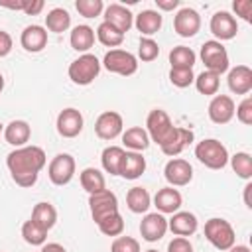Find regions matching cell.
Masks as SVG:
<instances>
[{
  "mask_svg": "<svg viewBox=\"0 0 252 252\" xmlns=\"http://www.w3.org/2000/svg\"><path fill=\"white\" fill-rule=\"evenodd\" d=\"M45 152L39 146H24L16 148L8 154L6 165L10 169V175L16 185L20 187H32L37 181L39 171L45 165Z\"/></svg>",
  "mask_w": 252,
  "mask_h": 252,
  "instance_id": "cell-1",
  "label": "cell"
},
{
  "mask_svg": "<svg viewBox=\"0 0 252 252\" xmlns=\"http://www.w3.org/2000/svg\"><path fill=\"white\" fill-rule=\"evenodd\" d=\"M195 158L209 169H222L226 163H228V152L226 148L215 140V138H209V140H203L195 146Z\"/></svg>",
  "mask_w": 252,
  "mask_h": 252,
  "instance_id": "cell-2",
  "label": "cell"
},
{
  "mask_svg": "<svg viewBox=\"0 0 252 252\" xmlns=\"http://www.w3.org/2000/svg\"><path fill=\"white\" fill-rule=\"evenodd\" d=\"M100 73V61L93 53H83L69 65V79L75 85H91Z\"/></svg>",
  "mask_w": 252,
  "mask_h": 252,
  "instance_id": "cell-3",
  "label": "cell"
},
{
  "mask_svg": "<svg viewBox=\"0 0 252 252\" xmlns=\"http://www.w3.org/2000/svg\"><path fill=\"white\" fill-rule=\"evenodd\" d=\"M205 238L217 250H222V252H226L230 246H234V240H236L230 222L224 219H209L205 222Z\"/></svg>",
  "mask_w": 252,
  "mask_h": 252,
  "instance_id": "cell-4",
  "label": "cell"
},
{
  "mask_svg": "<svg viewBox=\"0 0 252 252\" xmlns=\"http://www.w3.org/2000/svg\"><path fill=\"white\" fill-rule=\"evenodd\" d=\"M201 61L205 63L207 71L217 73L219 77L224 71H228V53L224 45L217 39H209L201 45Z\"/></svg>",
  "mask_w": 252,
  "mask_h": 252,
  "instance_id": "cell-5",
  "label": "cell"
},
{
  "mask_svg": "<svg viewBox=\"0 0 252 252\" xmlns=\"http://www.w3.org/2000/svg\"><path fill=\"white\" fill-rule=\"evenodd\" d=\"M102 65L106 67V71L122 75V77L134 75L138 71V59L130 51H124V49H110L104 55Z\"/></svg>",
  "mask_w": 252,
  "mask_h": 252,
  "instance_id": "cell-6",
  "label": "cell"
},
{
  "mask_svg": "<svg viewBox=\"0 0 252 252\" xmlns=\"http://www.w3.org/2000/svg\"><path fill=\"white\" fill-rule=\"evenodd\" d=\"M89 205H91V215L93 220L98 224L102 219L116 215L118 213V199L110 189H102L98 193H93L89 197Z\"/></svg>",
  "mask_w": 252,
  "mask_h": 252,
  "instance_id": "cell-7",
  "label": "cell"
},
{
  "mask_svg": "<svg viewBox=\"0 0 252 252\" xmlns=\"http://www.w3.org/2000/svg\"><path fill=\"white\" fill-rule=\"evenodd\" d=\"M47 175H49L53 185H59V187L67 185L75 175V159H73V156L71 154H57L51 159L49 167H47Z\"/></svg>",
  "mask_w": 252,
  "mask_h": 252,
  "instance_id": "cell-8",
  "label": "cell"
},
{
  "mask_svg": "<svg viewBox=\"0 0 252 252\" xmlns=\"http://www.w3.org/2000/svg\"><path fill=\"white\" fill-rule=\"evenodd\" d=\"M171 128H173L171 118H169L167 112L161 110V108L152 110V112L148 114V118H146V132H148V136H150L156 144H161V142L165 140V136L171 132Z\"/></svg>",
  "mask_w": 252,
  "mask_h": 252,
  "instance_id": "cell-9",
  "label": "cell"
},
{
  "mask_svg": "<svg viewBox=\"0 0 252 252\" xmlns=\"http://www.w3.org/2000/svg\"><path fill=\"white\" fill-rule=\"evenodd\" d=\"M163 175H165L169 187H183V185H189V181L193 179V167L187 159L173 158L165 163Z\"/></svg>",
  "mask_w": 252,
  "mask_h": 252,
  "instance_id": "cell-10",
  "label": "cell"
},
{
  "mask_svg": "<svg viewBox=\"0 0 252 252\" xmlns=\"http://www.w3.org/2000/svg\"><path fill=\"white\" fill-rule=\"evenodd\" d=\"M191 142H193V130L181 128V126H173L171 132L165 136V140L159 144V148H161V152L165 156H171L173 158V156L181 154Z\"/></svg>",
  "mask_w": 252,
  "mask_h": 252,
  "instance_id": "cell-11",
  "label": "cell"
},
{
  "mask_svg": "<svg viewBox=\"0 0 252 252\" xmlns=\"http://www.w3.org/2000/svg\"><path fill=\"white\" fill-rule=\"evenodd\" d=\"M122 128H124V122H122V116L114 110H106L102 112L96 122H94V132L100 140H114L116 136L122 134Z\"/></svg>",
  "mask_w": 252,
  "mask_h": 252,
  "instance_id": "cell-12",
  "label": "cell"
},
{
  "mask_svg": "<svg viewBox=\"0 0 252 252\" xmlns=\"http://www.w3.org/2000/svg\"><path fill=\"white\" fill-rule=\"evenodd\" d=\"M167 232V219L161 213H148L140 222V234L148 242H158Z\"/></svg>",
  "mask_w": 252,
  "mask_h": 252,
  "instance_id": "cell-13",
  "label": "cell"
},
{
  "mask_svg": "<svg viewBox=\"0 0 252 252\" xmlns=\"http://www.w3.org/2000/svg\"><path fill=\"white\" fill-rule=\"evenodd\" d=\"M211 33L217 37V41H224V39H232L238 32V24L234 20L232 14L220 10V12H215V16L211 18Z\"/></svg>",
  "mask_w": 252,
  "mask_h": 252,
  "instance_id": "cell-14",
  "label": "cell"
},
{
  "mask_svg": "<svg viewBox=\"0 0 252 252\" xmlns=\"http://www.w3.org/2000/svg\"><path fill=\"white\" fill-rule=\"evenodd\" d=\"M173 30L181 37H193L201 30V16L193 8H181L173 18Z\"/></svg>",
  "mask_w": 252,
  "mask_h": 252,
  "instance_id": "cell-15",
  "label": "cell"
},
{
  "mask_svg": "<svg viewBox=\"0 0 252 252\" xmlns=\"http://www.w3.org/2000/svg\"><path fill=\"white\" fill-rule=\"evenodd\" d=\"M83 130V114L77 108H65L57 116V132L63 138H75Z\"/></svg>",
  "mask_w": 252,
  "mask_h": 252,
  "instance_id": "cell-16",
  "label": "cell"
},
{
  "mask_svg": "<svg viewBox=\"0 0 252 252\" xmlns=\"http://www.w3.org/2000/svg\"><path fill=\"white\" fill-rule=\"evenodd\" d=\"M234 116V100L228 94H217L209 102V118L215 124H226Z\"/></svg>",
  "mask_w": 252,
  "mask_h": 252,
  "instance_id": "cell-17",
  "label": "cell"
},
{
  "mask_svg": "<svg viewBox=\"0 0 252 252\" xmlns=\"http://www.w3.org/2000/svg\"><path fill=\"white\" fill-rule=\"evenodd\" d=\"M20 43L30 53H39L47 45V30L41 26H28L20 35Z\"/></svg>",
  "mask_w": 252,
  "mask_h": 252,
  "instance_id": "cell-18",
  "label": "cell"
},
{
  "mask_svg": "<svg viewBox=\"0 0 252 252\" xmlns=\"http://www.w3.org/2000/svg\"><path fill=\"white\" fill-rule=\"evenodd\" d=\"M228 89L234 94H248L252 89V69L246 65H236L228 71Z\"/></svg>",
  "mask_w": 252,
  "mask_h": 252,
  "instance_id": "cell-19",
  "label": "cell"
},
{
  "mask_svg": "<svg viewBox=\"0 0 252 252\" xmlns=\"http://www.w3.org/2000/svg\"><path fill=\"white\" fill-rule=\"evenodd\" d=\"M167 228L177 234V236H191L197 228H199V220L193 213L189 211H177L173 213V217L167 220Z\"/></svg>",
  "mask_w": 252,
  "mask_h": 252,
  "instance_id": "cell-20",
  "label": "cell"
},
{
  "mask_svg": "<svg viewBox=\"0 0 252 252\" xmlns=\"http://www.w3.org/2000/svg\"><path fill=\"white\" fill-rule=\"evenodd\" d=\"M104 22L110 24V26H114L118 32L126 33L132 28V24H134V16H132V12L126 6H122V4H110L104 10Z\"/></svg>",
  "mask_w": 252,
  "mask_h": 252,
  "instance_id": "cell-21",
  "label": "cell"
},
{
  "mask_svg": "<svg viewBox=\"0 0 252 252\" xmlns=\"http://www.w3.org/2000/svg\"><path fill=\"white\" fill-rule=\"evenodd\" d=\"M154 203H156V207H158V211H159L161 215H173V213L179 211V207H181V203H183V197H181V193H179L177 189H173V187H163V189H159V191L156 193Z\"/></svg>",
  "mask_w": 252,
  "mask_h": 252,
  "instance_id": "cell-22",
  "label": "cell"
},
{
  "mask_svg": "<svg viewBox=\"0 0 252 252\" xmlns=\"http://www.w3.org/2000/svg\"><path fill=\"white\" fill-rule=\"evenodd\" d=\"M32 136V128L26 120H12L6 128H4V138L10 146H16V148H24L28 144Z\"/></svg>",
  "mask_w": 252,
  "mask_h": 252,
  "instance_id": "cell-23",
  "label": "cell"
},
{
  "mask_svg": "<svg viewBox=\"0 0 252 252\" xmlns=\"http://www.w3.org/2000/svg\"><path fill=\"white\" fill-rule=\"evenodd\" d=\"M146 171V159L140 152H124L122 163H120V175L124 179H138Z\"/></svg>",
  "mask_w": 252,
  "mask_h": 252,
  "instance_id": "cell-24",
  "label": "cell"
},
{
  "mask_svg": "<svg viewBox=\"0 0 252 252\" xmlns=\"http://www.w3.org/2000/svg\"><path fill=\"white\" fill-rule=\"evenodd\" d=\"M161 22H163V18H161L159 12H156V10H142V12L136 16V22H134V24H136V28H138L140 33H144V35H154V33L159 32Z\"/></svg>",
  "mask_w": 252,
  "mask_h": 252,
  "instance_id": "cell-25",
  "label": "cell"
},
{
  "mask_svg": "<svg viewBox=\"0 0 252 252\" xmlns=\"http://www.w3.org/2000/svg\"><path fill=\"white\" fill-rule=\"evenodd\" d=\"M30 220L35 222L37 226H41L43 230H49V228H53V224L57 222V211H55V207H53L51 203L41 201V203H37V205L33 207Z\"/></svg>",
  "mask_w": 252,
  "mask_h": 252,
  "instance_id": "cell-26",
  "label": "cell"
},
{
  "mask_svg": "<svg viewBox=\"0 0 252 252\" xmlns=\"http://www.w3.org/2000/svg\"><path fill=\"white\" fill-rule=\"evenodd\" d=\"M69 41H71V47L75 49V51H81V53H87L91 47H93V43H94V30L91 28V26H77V28H73V32H71V37H69Z\"/></svg>",
  "mask_w": 252,
  "mask_h": 252,
  "instance_id": "cell-27",
  "label": "cell"
},
{
  "mask_svg": "<svg viewBox=\"0 0 252 252\" xmlns=\"http://www.w3.org/2000/svg\"><path fill=\"white\" fill-rule=\"evenodd\" d=\"M126 205H128V209H130L132 213L142 215V213H146V211L150 209L152 197H150V193H148L144 187H132V189L126 193Z\"/></svg>",
  "mask_w": 252,
  "mask_h": 252,
  "instance_id": "cell-28",
  "label": "cell"
},
{
  "mask_svg": "<svg viewBox=\"0 0 252 252\" xmlns=\"http://www.w3.org/2000/svg\"><path fill=\"white\" fill-rule=\"evenodd\" d=\"M122 142L126 148H130L132 152H144L150 146V136L144 128L140 126H132L122 134Z\"/></svg>",
  "mask_w": 252,
  "mask_h": 252,
  "instance_id": "cell-29",
  "label": "cell"
},
{
  "mask_svg": "<svg viewBox=\"0 0 252 252\" xmlns=\"http://www.w3.org/2000/svg\"><path fill=\"white\" fill-rule=\"evenodd\" d=\"M195 59H197L195 51L191 47H185V45H177L169 51L171 69H193Z\"/></svg>",
  "mask_w": 252,
  "mask_h": 252,
  "instance_id": "cell-30",
  "label": "cell"
},
{
  "mask_svg": "<svg viewBox=\"0 0 252 252\" xmlns=\"http://www.w3.org/2000/svg\"><path fill=\"white\" fill-rule=\"evenodd\" d=\"M122 158H124V150L120 146H108V148H104L102 150V156H100V161H102L104 171L110 173V175H120Z\"/></svg>",
  "mask_w": 252,
  "mask_h": 252,
  "instance_id": "cell-31",
  "label": "cell"
},
{
  "mask_svg": "<svg viewBox=\"0 0 252 252\" xmlns=\"http://www.w3.org/2000/svg\"><path fill=\"white\" fill-rule=\"evenodd\" d=\"M81 185H83V189H85L89 195L106 189V187H104V175H102L96 167H85V169L81 171Z\"/></svg>",
  "mask_w": 252,
  "mask_h": 252,
  "instance_id": "cell-32",
  "label": "cell"
},
{
  "mask_svg": "<svg viewBox=\"0 0 252 252\" xmlns=\"http://www.w3.org/2000/svg\"><path fill=\"white\" fill-rule=\"evenodd\" d=\"M45 26L49 32L53 33H61V32H67L69 26H71V16L67 10L63 8H53L47 16H45Z\"/></svg>",
  "mask_w": 252,
  "mask_h": 252,
  "instance_id": "cell-33",
  "label": "cell"
},
{
  "mask_svg": "<svg viewBox=\"0 0 252 252\" xmlns=\"http://www.w3.org/2000/svg\"><path fill=\"white\" fill-rule=\"evenodd\" d=\"M96 37H98V41H100L102 45H106V47H118V45L124 41V33L118 32L114 26H110V24H106V22H102V24L96 28Z\"/></svg>",
  "mask_w": 252,
  "mask_h": 252,
  "instance_id": "cell-34",
  "label": "cell"
},
{
  "mask_svg": "<svg viewBox=\"0 0 252 252\" xmlns=\"http://www.w3.org/2000/svg\"><path fill=\"white\" fill-rule=\"evenodd\" d=\"M195 87L201 94H217L219 91V85H220V77L217 73H211V71H203L201 75L195 77Z\"/></svg>",
  "mask_w": 252,
  "mask_h": 252,
  "instance_id": "cell-35",
  "label": "cell"
},
{
  "mask_svg": "<svg viewBox=\"0 0 252 252\" xmlns=\"http://www.w3.org/2000/svg\"><path fill=\"white\" fill-rule=\"evenodd\" d=\"M22 236L32 246H43L45 240H47V230H43L41 226H37L32 220H26L24 226H22Z\"/></svg>",
  "mask_w": 252,
  "mask_h": 252,
  "instance_id": "cell-36",
  "label": "cell"
},
{
  "mask_svg": "<svg viewBox=\"0 0 252 252\" xmlns=\"http://www.w3.org/2000/svg\"><path fill=\"white\" fill-rule=\"evenodd\" d=\"M228 159H230V165H232V169H234V173L238 177H242V179H250L252 177V158H250V154L238 152Z\"/></svg>",
  "mask_w": 252,
  "mask_h": 252,
  "instance_id": "cell-37",
  "label": "cell"
},
{
  "mask_svg": "<svg viewBox=\"0 0 252 252\" xmlns=\"http://www.w3.org/2000/svg\"><path fill=\"white\" fill-rule=\"evenodd\" d=\"M98 230L106 236H120L122 230H124V219L120 217V213L110 215V217H106L98 222Z\"/></svg>",
  "mask_w": 252,
  "mask_h": 252,
  "instance_id": "cell-38",
  "label": "cell"
},
{
  "mask_svg": "<svg viewBox=\"0 0 252 252\" xmlns=\"http://www.w3.org/2000/svg\"><path fill=\"white\" fill-rule=\"evenodd\" d=\"M75 8L85 18H96V16H100L104 6H102V0H77Z\"/></svg>",
  "mask_w": 252,
  "mask_h": 252,
  "instance_id": "cell-39",
  "label": "cell"
},
{
  "mask_svg": "<svg viewBox=\"0 0 252 252\" xmlns=\"http://www.w3.org/2000/svg\"><path fill=\"white\" fill-rule=\"evenodd\" d=\"M158 55H159V45L152 37H142L138 47V57L142 61H154Z\"/></svg>",
  "mask_w": 252,
  "mask_h": 252,
  "instance_id": "cell-40",
  "label": "cell"
},
{
  "mask_svg": "<svg viewBox=\"0 0 252 252\" xmlns=\"http://www.w3.org/2000/svg\"><path fill=\"white\" fill-rule=\"evenodd\" d=\"M169 81H171V85H175L179 89H185L195 81L193 69H171L169 71Z\"/></svg>",
  "mask_w": 252,
  "mask_h": 252,
  "instance_id": "cell-41",
  "label": "cell"
},
{
  "mask_svg": "<svg viewBox=\"0 0 252 252\" xmlns=\"http://www.w3.org/2000/svg\"><path fill=\"white\" fill-rule=\"evenodd\" d=\"M110 252H140V244L132 236H118L112 240Z\"/></svg>",
  "mask_w": 252,
  "mask_h": 252,
  "instance_id": "cell-42",
  "label": "cell"
},
{
  "mask_svg": "<svg viewBox=\"0 0 252 252\" xmlns=\"http://www.w3.org/2000/svg\"><path fill=\"white\" fill-rule=\"evenodd\" d=\"M234 112H236V118L242 122V124H252V98L250 96H244L242 98V102L234 108Z\"/></svg>",
  "mask_w": 252,
  "mask_h": 252,
  "instance_id": "cell-43",
  "label": "cell"
},
{
  "mask_svg": "<svg viewBox=\"0 0 252 252\" xmlns=\"http://www.w3.org/2000/svg\"><path fill=\"white\" fill-rule=\"evenodd\" d=\"M232 10L244 22H252V2L250 0H234L232 2Z\"/></svg>",
  "mask_w": 252,
  "mask_h": 252,
  "instance_id": "cell-44",
  "label": "cell"
},
{
  "mask_svg": "<svg viewBox=\"0 0 252 252\" xmlns=\"http://www.w3.org/2000/svg\"><path fill=\"white\" fill-rule=\"evenodd\" d=\"M167 252H193V244L185 236H177L167 244Z\"/></svg>",
  "mask_w": 252,
  "mask_h": 252,
  "instance_id": "cell-45",
  "label": "cell"
},
{
  "mask_svg": "<svg viewBox=\"0 0 252 252\" xmlns=\"http://www.w3.org/2000/svg\"><path fill=\"white\" fill-rule=\"evenodd\" d=\"M12 51V37L8 32L0 30V57H6Z\"/></svg>",
  "mask_w": 252,
  "mask_h": 252,
  "instance_id": "cell-46",
  "label": "cell"
},
{
  "mask_svg": "<svg viewBox=\"0 0 252 252\" xmlns=\"http://www.w3.org/2000/svg\"><path fill=\"white\" fill-rule=\"evenodd\" d=\"M43 0H28V4H26V8H24V12L28 14V16H37L41 10H43Z\"/></svg>",
  "mask_w": 252,
  "mask_h": 252,
  "instance_id": "cell-47",
  "label": "cell"
},
{
  "mask_svg": "<svg viewBox=\"0 0 252 252\" xmlns=\"http://www.w3.org/2000/svg\"><path fill=\"white\" fill-rule=\"evenodd\" d=\"M156 4H158L159 10L169 12V10H175L179 6V0H156Z\"/></svg>",
  "mask_w": 252,
  "mask_h": 252,
  "instance_id": "cell-48",
  "label": "cell"
},
{
  "mask_svg": "<svg viewBox=\"0 0 252 252\" xmlns=\"http://www.w3.org/2000/svg\"><path fill=\"white\" fill-rule=\"evenodd\" d=\"M26 4H28V0H18V2H4V0H0V6H2V8H10V10H22V12H24Z\"/></svg>",
  "mask_w": 252,
  "mask_h": 252,
  "instance_id": "cell-49",
  "label": "cell"
},
{
  "mask_svg": "<svg viewBox=\"0 0 252 252\" xmlns=\"http://www.w3.org/2000/svg\"><path fill=\"white\" fill-rule=\"evenodd\" d=\"M41 252H67L59 242H49V244H43Z\"/></svg>",
  "mask_w": 252,
  "mask_h": 252,
  "instance_id": "cell-50",
  "label": "cell"
},
{
  "mask_svg": "<svg viewBox=\"0 0 252 252\" xmlns=\"http://www.w3.org/2000/svg\"><path fill=\"white\" fill-rule=\"evenodd\" d=\"M226 252H250V248L244 246V244H236V246H230Z\"/></svg>",
  "mask_w": 252,
  "mask_h": 252,
  "instance_id": "cell-51",
  "label": "cell"
},
{
  "mask_svg": "<svg viewBox=\"0 0 252 252\" xmlns=\"http://www.w3.org/2000/svg\"><path fill=\"white\" fill-rule=\"evenodd\" d=\"M250 189H252V185L248 183V185L244 187V203H246V207H248V209L252 207V203H250V197H248V193H250Z\"/></svg>",
  "mask_w": 252,
  "mask_h": 252,
  "instance_id": "cell-52",
  "label": "cell"
},
{
  "mask_svg": "<svg viewBox=\"0 0 252 252\" xmlns=\"http://www.w3.org/2000/svg\"><path fill=\"white\" fill-rule=\"evenodd\" d=\"M2 89H4V77H2V73H0V93H2Z\"/></svg>",
  "mask_w": 252,
  "mask_h": 252,
  "instance_id": "cell-53",
  "label": "cell"
},
{
  "mask_svg": "<svg viewBox=\"0 0 252 252\" xmlns=\"http://www.w3.org/2000/svg\"><path fill=\"white\" fill-rule=\"evenodd\" d=\"M146 252H158V250H154V248H150V250H146Z\"/></svg>",
  "mask_w": 252,
  "mask_h": 252,
  "instance_id": "cell-54",
  "label": "cell"
},
{
  "mask_svg": "<svg viewBox=\"0 0 252 252\" xmlns=\"http://www.w3.org/2000/svg\"><path fill=\"white\" fill-rule=\"evenodd\" d=\"M0 132H2V122H0Z\"/></svg>",
  "mask_w": 252,
  "mask_h": 252,
  "instance_id": "cell-55",
  "label": "cell"
}]
</instances>
